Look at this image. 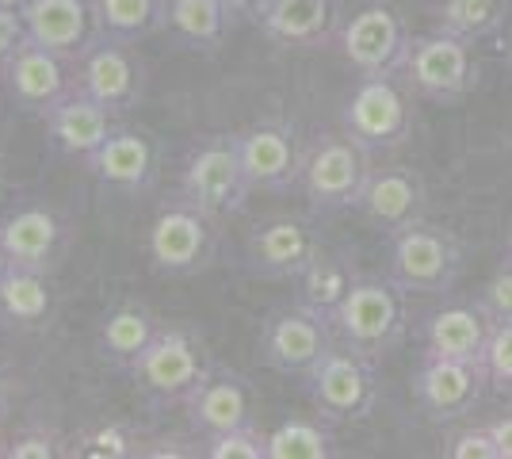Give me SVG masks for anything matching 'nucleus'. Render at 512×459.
<instances>
[{
    "label": "nucleus",
    "mask_w": 512,
    "mask_h": 459,
    "mask_svg": "<svg viewBox=\"0 0 512 459\" xmlns=\"http://www.w3.org/2000/svg\"><path fill=\"white\" fill-rule=\"evenodd\" d=\"M180 196L192 199L214 219L245 211L253 184L237 153V134H207L195 142L180 165Z\"/></svg>",
    "instance_id": "1"
},
{
    "label": "nucleus",
    "mask_w": 512,
    "mask_h": 459,
    "mask_svg": "<svg viewBox=\"0 0 512 459\" xmlns=\"http://www.w3.org/2000/svg\"><path fill=\"white\" fill-rule=\"evenodd\" d=\"M146 261L157 276H195L214 261V215L192 199H169L146 230Z\"/></svg>",
    "instance_id": "2"
},
{
    "label": "nucleus",
    "mask_w": 512,
    "mask_h": 459,
    "mask_svg": "<svg viewBox=\"0 0 512 459\" xmlns=\"http://www.w3.org/2000/svg\"><path fill=\"white\" fill-rule=\"evenodd\" d=\"M123 375L134 383V391H142L150 406H184V398L207 375V364H203L199 345L188 329L161 326L157 337L138 352V360Z\"/></svg>",
    "instance_id": "3"
},
{
    "label": "nucleus",
    "mask_w": 512,
    "mask_h": 459,
    "mask_svg": "<svg viewBox=\"0 0 512 459\" xmlns=\"http://www.w3.org/2000/svg\"><path fill=\"white\" fill-rule=\"evenodd\" d=\"M367 150L348 134H318L299 157V184L314 211H341L356 207L367 180Z\"/></svg>",
    "instance_id": "4"
},
{
    "label": "nucleus",
    "mask_w": 512,
    "mask_h": 459,
    "mask_svg": "<svg viewBox=\"0 0 512 459\" xmlns=\"http://www.w3.org/2000/svg\"><path fill=\"white\" fill-rule=\"evenodd\" d=\"M329 326L360 356H379L402 337V299L383 280H352L344 295L325 310Z\"/></svg>",
    "instance_id": "5"
},
{
    "label": "nucleus",
    "mask_w": 512,
    "mask_h": 459,
    "mask_svg": "<svg viewBox=\"0 0 512 459\" xmlns=\"http://www.w3.org/2000/svg\"><path fill=\"white\" fill-rule=\"evenodd\" d=\"M337 43H341L344 62L360 77H394L398 69L406 66L413 39L406 35V27H402L394 8L367 4L352 20H344Z\"/></svg>",
    "instance_id": "6"
},
{
    "label": "nucleus",
    "mask_w": 512,
    "mask_h": 459,
    "mask_svg": "<svg viewBox=\"0 0 512 459\" xmlns=\"http://www.w3.org/2000/svg\"><path fill=\"white\" fill-rule=\"evenodd\" d=\"M341 123L344 134L367 153L402 146L409 138V127H413L406 96L390 77H363L360 88L344 104Z\"/></svg>",
    "instance_id": "7"
},
{
    "label": "nucleus",
    "mask_w": 512,
    "mask_h": 459,
    "mask_svg": "<svg viewBox=\"0 0 512 459\" xmlns=\"http://www.w3.org/2000/svg\"><path fill=\"white\" fill-rule=\"evenodd\" d=\"M306 394L325 421L363 417L375 402V375L367 368V356L352 349H325L306 372Z\"/></svg>",
    "instance_id": "8"
},
{
    "label": "nucleus",
    "mask_w": 512,
    "mask_h": 459,
    "mask_svg": "<svg viewBox=\"0 0 512 459\" xmlns=\"http://www.w3.org/2000/svg\"><path fill=\"white\" fill-rule=\"evenodd\" d=\"M69 69H73V62H65L54 50L35 43L31 35H23V43L12 50V58L0 66V77H4V88H8L16 108L46 119L77 88V77H69Z\"/></svg>",
    "instance_id": "9"
},
{
    "label": "nucleus",
    "mask_w": 512,
    "mask_h": 459,
    "mask_svg": "<svg viewBox=\"0 0 512 459\" xmlns=\"http://www.w3.org/2000/svg\"><path fill=\"white\" fill-rule=\"evenodd\" d=\"M73 73H77V88L88 92L92 100H100L111 115H123L142 100L146 69L127 43H111V39L92 35V43L73 62Z\"/></svg>",
    "instance_id": "10"
},
{
    "label": "nucleus",
    "mask_w": 512,
    "mask_h": 459,
    "mask_svg": "<svg viewBox=\"0 0 512 459\" xmlns=\"http://www.w3.org/2000/svg\"><path fill=\"white\" fill-rule=\"evenodd\" d=\"M406 81L421 96H432V100H455L463 96L470 85H474V58H470V43L459 39V35H448V31H432V35H421L409 43L406 54Z\"/></svg>",
    "instance_id": "11"
},
{
    "label": "nucleus",
    "mask_w": 512,
    "mask_h": 459,
    "mask_svg": "<svg viewBox=\"0 0 512 459\" xmlns=\"http://www.w3.org/2000/svg\"><path fill=\"white\" fill-rule=\"evenodd\" d=\"M325 349H329V318L310 303L272 314L260 333L264 364L287 375H306Z\"/></svg>",
    "instance_id": "12"
},
{
    "label": "nucleus",
    "mask_w": 512,
    "mask_h": 459,
    "mask_svg": "<svg viewBox=\"0 0 512 459\" xmlns=\"http://www.w3.org/2000/svg\"><path fill=\"white\" fill-rule=\"evenodd\" d=\"M314 257H318L314 234L306 230V222L291 215L260 222L241 245V264L264 280H299Z\"/></svg>",
    "instance_id": "13"
},
{
    "label": "nucleus",
    "mask_w": 512,
    "mask_h": 459,
    "mask_svg": "<svg viewBox=\"0 0 512 459\" xmlns=\"http://www.w3.org/2000/svg\"><path fill=\"white\" fill-rule=\"evenodd\" d=\"M85 173L92 180H100L111 192H123V196H146L153 184H157V150L146 134L127 131V127H115L104 138V146L88 153Z\"/></svg>",
    "instance_id": "14"
},
{
    "label": "nucleus",
    "mask_w": 512,
    "mask_h": 459,
    "mask_svg": "<svg viewBox=\"0 0 512 459\" xmlns=\"http://www.w3.org/2000/svg\"><path fill=\"white\" fill-rule=\"evenodd\" d=\"M394 280L409 291H444L455 280L459 268V249L448 234L428 230L413 222L406 230L394 234Z\"/></svg>",
    "instance_id": "15"
},
{
    "label": "nucleus",
    "mask_w": 512,
    "mask_h": 459,
    "mask_svg": "<svg viewBox=\"0 0 512 459\" xmlns=\"http://www.w3.org/2000/svg\"><path fill=\"white\" fill-rule=\"evenodd\" d=\"M0 245L16 268L50 272L62 257L65 226L54 207L31 199V203H20V207L0 215Z\"/></svg>",
    "instance_id": "16"
},
{
    "label": "nucleus",
    "mask_w": 512,
    "mask_h": 459,
    "mask_svg": "<svg viewBox=\"0 0 512 459\" xmlns=\"http://www.w3.org/2000/svg\"><path fill=\"white\" fill-rule=\"evenodd\" d=\"M237 153L253 192H287L299 180V146L287 123H253L237 131Z\"/></svg>",
    "instance_id": "17"
},
{
    "label": "nucleus",
    "mask_w": 512,
    "mask_h": 459,
    "mask_svg": "<svg viewBox=\"0 0 512 459\" xmlns=\"http://www.w3.org/2000/svg\"><path fill=\"white\" fill-rule=\"evenodd\" d=\"M184 417L195 440L218 437L226 429L253 421V398L245 379L234 372H207L199 379V387L184 398Z\"/></svg>",
    "instance_id": "18"
},
{
    "label": "nucleus",
    "mask_w": 512,
    "mask_h": 459,
    "mask_svg": "<svg viewBox=\"0 0 512 459\" xmlns=\"http://www.w3.org/2000/svg\"><path fill=\"white\" fill-rule=\"evenodd\" d=\"M20 12L27 35L65 62H77L96 35L88 0H27Z\"/></svg>",
    "instance_id": "19"
},
{
    "label": "nucleus",
    "mask_w": 512,
    "mask_h": 459,
    "mask_svg": "<svg viewBox=\"0 0 512 459\" xmlns=\"http://www.w3.org/2000/svg\"><path fill=\"white\" fill-rule=\"evenodd\" d=\"M486 383L482 364H470V360H451V356H428L425 368L417 372L413 391L421 398L428 414L436 417H463L478 402Z\"/></svg>",
    "instance_id": "20"
},
{
    "label": "nucleus",
    "mask_w": 512,
    "mask_h": 459,
    "mask_svg": "<svg viewBox=\"0 0 512 459\" xmlns=\"http://www.w3.org/2000/svg\"><path fill=\"white\" fill-rule=\"evenodd\" d=\"M260 31L279 46H321L329 43L333 23H337V4L333 0H264L256 8Z\"/></svg>",
    "instance_id": "21"
},
{
    "label": "nucleus",
    "mask_w": 512,
    "mask_h": 459,
    "mask_svg": "<svg viewBox=\"0 0 512 459\" xmlns=\"http://www.w3.org/2000/svg\"><path fill=\"white\" fill-rule=\"evenodd\" d=\"M421 203H425V192L417 184V176L406 173V169H379V173H367L360 188V207L367 219L375 222L379 230H406L421 219Z\"/></svg>",
    "instance_id": "22"
},
{
    "label": "nucleus",
    "mask_w": 512,
    "mask_h": 459,
    "mask_svg": "<svg viewBox=\"0 0 512 459\" xmlns=\"http://www.w3.org/2000/svg\"><path fill=\"white\" fill-rule=\"evenodd\" d=\"M43 123L50 142H54V150L69 153V157H81V161L96 146H104V138L115 131L111 127V111L100 100H92L88 92H81V88H73Z\"/></svg>",
    "instance_id": "23"
},
{
    "label": "nucleus",
    "mask_w": 512,
    "mask_h": 459,
    "mask_svg": "<svg viewBox=\"0 0 512 459\" xmlns=\"http://www.w3.org/2000/svg\"><path fill=\"white\" fill-rule=\"evenodd\" d=\"M157 329H161V322L153 318L150 306L123 303V306H115L104 322H100L96 349H100V356H104L115 372H127L130 364L138 360V352L157 337Z\"/></svg>",
    "instance_id": "24"
},
{
    "label": "nucleus",
    "mask_w": 512,
    "mask_h": 459,
    "mask_svg": "<svg viewBox=\"0 0 512 459\" xmlns=\"http://www.w3.org/2000/svg\"><path fill=\"white\" fill-rule=\"evenodd\" d=\"M486 314L474 306H444L428 318L425 341L428 356H451V360H470L482 364V349H486Z\"/></svg>",
    "instance_id": "25"
},
{
    "label": "nucleus",
    "mask_w": 512,
    "mask_h": 459,
    "mask_svg": "<svg viewBox=\"0 0 512 459\" xmlns=\"http://www.w3.org/2000/svg\"><path fill=\"white\" fill-rule=\"evenodd\" d=\"M100 39L138 46L153 31H165V0H88Z\"/></svg>",
    "instance_id": "26"
},
{
    "label": "nucleus",
    "mask_w": 512,
    "mask_h": 459,
    "mask_svg": "<svg viewBox=\"0 0 512 459\" xmlns=\"http://www.w3.org/2000/svg\"><path fill=\"white\" fill-rule=\"evenodd\" d=\"M230 12L222 0H165V31L180 46L214 50L230 31Z\"/></svg>",
    "instance_id": "27"
},
{
    "label": "nucleus",
    "mask_w": 512,
    "mask_h": 459,
    "mask_svg": "<svg viewBox=\"0 0 512 459\" xmlns=\"http://www.w3.org/2000/svg\"><path fill=\"white\" fill-rule=\"evenodd\" d=\"M50 284H46V272L35 268H8L0 276V326H39L50 314Z\"/></svg>",
    "instance_id": "28"
},
{
    "label": "nucleus",
    "mask_w": 512,
    "mask_h": 459,
    "mask_svg": "<svg viewBox=\"0 0 512 459\" xmlns=\"http://www.w3.org/2000/svg\"><path fill=\"white\" fill-rule=\"evenodd\" d=\"M333 456V429L310 421V417H291L268 433V459H329Z\"/></svg>",
    "instance_id": "29"
},
{
    "label": "nucleus",
    "mask_w": 512,
    "mask_h": 459,
    "mask_svg": "<svg viewBox=\"0 0 512 459\" xmlns=\"http://www.w3.org/2000/svg\"><path fill=\"white\" fill-rule=\"evenodd\" d=\"M436 27L459 39H486L501 27V0H432Z\"/></svg>",
    "instance_id": "30"
},
{
    "label": "nucleus",
    "mask_w": 512,
    "mask_h": 459,
    "mask_svg": "<svg viewBox=\"0 0 512 459\" xmlns=\"http://www.w3.org/2000/svg\"><path fill=\"white\" fill-rule=\"evenodd\" d=\"M195 452H203L207 459H268V433H260L253 421H245L218 437L199 440Z\"/></svg>",
    "instance_id": "31"
},
{
    "label": "nucleus",
    "mask_w": 512,
    "mask_h": 459,
    "mask_svg": "<svg viewBox=\"0 0 512 459\" xmlns=\"http://www.w3.org/2000/svg\"><path fill=\"white\" fill-rule=\"evenodd\" d=\"M299 280L306 284V303L314 306V310H321V314H325L329 306H333L337 299H341L344 287L352 284V280L344 276V272L337 268V264L321 261V253L314 257V261H310V268L302 272Z\"/></svg>",
    "instance_id": "32"
},
{
    "label": "nucleus",
    "mask_w": 512,
    "mask_h": 459,
    "mask_svg": "<svg viewBox=\"0 0 512 459\" xmlns=\"http://www.w3.org/2000/svg\"><path fill=\"white\" fill-rule=\"evenodd\" d=\"M482 372L493 387H509L512 391V318L490 326V337H486V349H482Z\"/></svg>",
    "instance_id": "33"
},
{
    "label": "nucleus",
    "mask_w": 512,
    "mask_h": 459,
    "mask_svg": "<svg viewBox=\"0 0 512 459\" xmlns=\"http://www.w3.org/2000/svg\"><path fill=\"white\" fill-rule=\"evenodd\" d=\"M0 456H8V459H54L58 456V437H54V433H46L43 425H35V429H23L20 437L12 440L8 448H0Z\"/></svg>",
    "instance_id": "34"
},
{
    "label": "nucleus",
    "mask_w": 512,
    "mask_h": 459,
    "mask_svg": "<svg viewBox=\"0 0 512 459\" xmlns=\"http://www.w3.org/2000/svg\"><path fill=\"white\" fill-rule=\"evenodd\" d=\"M451 459H497V444H493L490 429H463L455 433L448 444Z\"/></svg>",
    "instance_id": "35"
},
{
    "label": "nucleus",
    "mask_w": 512,
    "mask_h": 459,
    "mask_svg": "<svg viewBox=\"0 0 512 459\" xmlns=\"http://www.w3.org/2000/svg\"><path fill=\"white\" fill-rule=\"evenodd\" d=\"M486 310L497 322L512 318V261L505 268H497V276L486 284Z\"/></svg>",
    "instance_id": "36"
},
{
    "label": "nucleus",
    "mask_w": 512,
    "mask_h": 459,
    "mask_svg": "<svg viewBox=\"0 0 512 459\" xmlns=\"http://www.w3.org/2000/svg\"><path fill=\"white\" fill-rule=\"evenodd\" d=\"M27 27H23V12L20 8H4L0 4V66L12 58V50L23 43Z\"/></svg>",
    "instance_id": "37"
},
{
    "label": "nucleus",
    "mask_w": 512,
    "mask_h": 459,
    "mask_svg": "<svg viewBox=\"0 0 512 459\" xmlns=\"http://www.w3.org/2000/svg\"><path fill=\"white\" fill-rule=\"evenodd\" d=\"M88 444H96L92 456H138V440H130L123 429H100Z\"/></svg>",
    "instance_id": "38"
},
{
    "label": "nucleus",
    "mask_w": 512,
    "mask_h": 459,
    "mask_svg": "<svg viewBox=\"0 0 512 459\" xmlns=\"http://www.w3.org/2000/svg\"><path fill=\"white\" fill-rule=\"evenodd\" d=\"M486 429H490L493 444H497V459H512V417H501Z\"/></svg>",
    "instance_id": "39"
},
{
    "label": "nucleus",
    "mask_w": 512,
    "mask_h": 459,
    "mask_svg": "<svg viewBox=\"0 0 512 459\" xmlns=\"http://www.w3.org/2000/svg\"><path fill=\"white\" fill-rule=\"evenodd\" d=\"M264 0H222V8L230 12V20H241V16H256V8H260Z\"/></svg>",
    "instance_id": "40"
},
{
    "label": "nucleus",
    "mask_w": 512,
    "mask_h": 459,
    "mask_svg": "<svg viewBox=\"0 0 512 459\" xmlns=\"http://www.w3.org/2000/svg\"><path fill=\"white\" fill-rule=\"evenodd\" d=\"M8 406H12V383H8V375L0 368V421L8 417Z\"/></svg>",
    "instance_id": "41"
},
{
    "label": "nucleus",
    "mask_w": 512,
    "mask_h": 459,
    "mask_svg": "<svg viewBox=\"0 0 512 459\" xmlns=\"http://www.w3.org/2000/svg\"><path fill=\"white\" fill-rule=\"evenodd\" d=\"M8 268H12V261H8V253H4V245H0V276H4Z\"/></svg>",
    "instance_id": "42"
},
{
    "label": "nucleus",
    "mask_w": 512,
    "mask_h": 459,
    "mask_svg": "<svg viewBox=\"0 0 512 459\" xmlns=\"http://www.w3.org/2000/svg\"><path fill=\"white\" fill-rule=\"evenodd\" d=\"M0 4H4V8H23L27 0H0Z\"/></svg>",
    "instance_id": "43"
}]
</instances>
